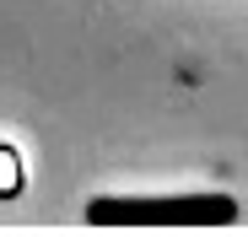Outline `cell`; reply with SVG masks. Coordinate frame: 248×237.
Returning a JSON list of instances; mask_svg holds the SVG:
<instances>
[{
  "label": "cell",
  "mask_w": 248,
  "mask_h": 237,
  "mask_svg": "<svg viewBox=\"0 0 248 237\" xmlns=\"http://www.w3.org/2000/svg\"><path fill=\"white\" fill-rule=\"evenodd\" d=\"M92 226H227L237 221L232 194H97L87 200Z\"/></svg>",
  "instance_id": "cell-1"
}]
</instances>
